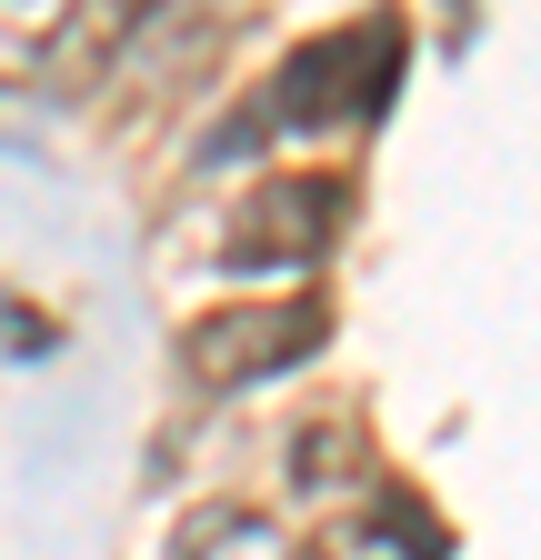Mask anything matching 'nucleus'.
Listing matches in <instances>:
<instances>
[{"instance_id": "nucleus-1", "label": "nucleus", "mask_w": 541, "mask_h": 560, "mask_svg": "<svg viewBox=\"0 0 541 560\" xmlns=\"http://www.w3.org/2000/svg\"><path fill=\"white\" fill-rule=\"evenodd\" d=\"M401 81V21H352L281 70V120H381Z\"/></svg>"}, {"instance_id": "nucleus-2", "label": "nucleus", "mask_w": 541, "mask_h": 560, "mask_svg": "<svg viewBox=\"0 0 541 560\" xmlns=\"http://www.w3.org/2000/svg\"><path fill=\"white\" fill-rule=\"evenodd\" d=\"M321 340V311H231V320H200L191 330V361L211 371V381H261V371H281L301 361V350Z\"/></svg>"}, {"instance_id": "nucleus-3", "label": "nucleus", "mask_w": 541, "mask_h": 560, "mask_svg": "<svg viewBox=\"0 0 541 560\" xmlns=\"http://www.w3.org/2000/svg\"><path fill=\"white\" fill-rule=\"evenodd\" d=\"M331 221H342V190L331 180H270V200L251 210V221L231 231V260H311L331 241Z\"/></svg>"}, {"instance_id": "nucleus-4", "label": "nucleus", "mask_w": 541, "mask_h": 560, "mask_svg": "<svg viewBox=\"0 0 541 560\" xmlns=\"http://www.w3.org/2000/svg\"><path fill=\"white\" fill-rule=\"evenodd\" d=\"M181 560H281V530L251 521V511H221V521H200Z\"/></svg>"}]
</instances>
